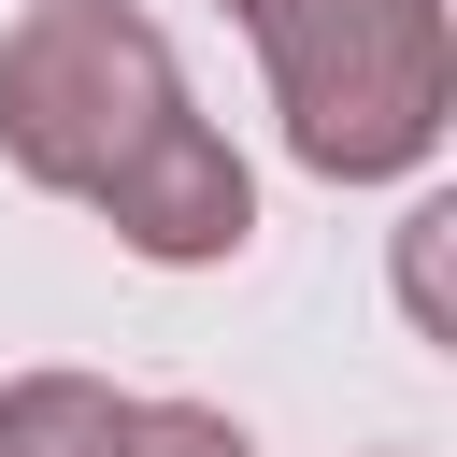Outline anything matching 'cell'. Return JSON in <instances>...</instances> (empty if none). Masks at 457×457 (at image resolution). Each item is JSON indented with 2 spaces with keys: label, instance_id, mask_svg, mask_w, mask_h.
<instances>
[{
  "label": "cell",
  "instance_id": "1",
  "mask_svg": "<svg viewBox=\"0 0 457 457\" xmlns=\"http://www.w3.org/2000/svg\"><path fill=\"white\" fill-rule=\"evenodd\" d=\"M271 129L314 186H414L457 129V14L443 0H243Z\"/></svg>",
  "mask_w": 457,
  "mask_h": 457
},
{
  "label": "cell",
  "instance_id": "2",
  "mask_svg": "<svg viewBox=\"0 0 457 457\" xmlns=\"http://www.w3.org/2000/svg\"><path fill=\"white\" fill-rule=\"evenodd\" d=\"M186 71H171V29L143 0H29L0 29V157L14 186L43 200H114L171 129H186Z\"/></svg>",
  "mask_w": 457,
  "mask_h": 457
},
{
  "label": "cell",
  "instance_id": "3",
  "mask_svg": "<svg viewBox=\"0 0 457 457\" xmlns=\"http://www.w3.org/2000/svg\"><path fill=\"white\" fill-rule=\"evenodd\" d=\"M0 457H129V386L114 371H14L0 386Z\"/></svg>",
  "mask_w": 457,
  "mask_h": 457
},
{
  "label": "cell",
  "instance_id": "4",
  "mask_svg": "<svg viewBox=\"0 0 457 457\" xmlns=\"http://www.w3.org/2000/svg\"><path fill=\"white\" fill-rule=\"evenodd\" d=\"M129 457H257V428L214 400H129Z\"/></svg>",
  "mask_w": 457,
  "mask_h": 457
},
{
  "label": "cell",
  "instance_id": "5",
  "mask_svg": "<svg viewBox=\"0 0 457 457\" xmlns=\"http://www.w3.org/2000/svg\"><path fill=\"white\" fill-rule=\"evenodd\" d=\"M443 228H457V200L400 214V314H414V343H457V314H443Z\"/></svg>",
  "mask_w": 457,
  "mask_h": 457
},
{
  "label": "cell",
  "instance_id": "6",
  "mask_svg": "<svg viewBox=\"0 0 457 457\" xmlns=\"http://www.w3.org/2000/svg\"><path fill=\"white\" fill-rule=\"evenodd\" d=\"M228 14H243V0H228Z\"/></svg>",
  "mask_w": 457,
  "mask_h": 457
}]
</instances>
